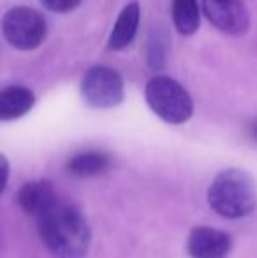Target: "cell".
I'll use <instances>...</instances> for the list:
<instances>
[{"instance_id":"6da1fadb","label":"cell","mask_w":257,"mask_h":258,"mask_svg":"<svg viewBox=\"0 0 257 258\" xmlns=\"http://www.w3.org/2000/svg\"><path fill=\"white\" fill-rule=\"evenodd\" d=\"M42 244L57 258H83L90 248L92 232L76 206L57 199L37 218Z\"/></svg>"},{"instance_id":"7a4b0ae2","label":"cell","mask_w":257,"mask_h":258,"mask_svg":"<svg viewBox=\"0 0 257 258\" xmlns=\"http://www.w3.org/2000/svg\"><path fill=\"white\" fill-rule=\"evenodd\" d=\"M208 202L217 214L227 220H240L257 207L255 181L243 169H226L217 174L208 188Z\"/></svg>"},{"instance_id":"3957f363","label":"cell","mask_w":257,"mask_h":258,"mask_svg":"<svg viewBox=\"0 0 257 258\" xmlns=\"http://www.w3.org/2000/svg\"><path fill=\"white\" fill-rule=\"evenodd\" d=\"M144 97L150 109L164 121L182 125L194 112L192 97L176 79L169 76H155L148 81Z\"/></svg>"},{"instance_id":"277c9868","label":"cell","mask_w":257,"mask_h":258,"mask_svg":"<svg viewBox=\"0 0 257 258\" xmlns=\"http://www.w3.org/2000/svg\"><path fill=\"white\" fill-rule=\"evenodd\" d=\"M2 34L13 48L30 51L46 39V20L32 7H13L2 20Z\"/></svg>"},{"instance_id":"5b68a950","label":"cell","mask_w":257,"mask_h":258,"mask_svg":"<svg viewBox=\"0 0 257 258\" xmlns=\"http://www.w3.org/2000/svg\"><path fill=\"white\" fill-rule=\"evenodd\" d=\"M81 95L92 107H115L124 100V81L117 71L104 65H97L88 69L83 78Z\"/></svg>"},{"instance_id":"8992f818","label":"cell","mask_w":257,"mask_h":258,"mask_svg":"<svg viewBox=\"0 0 257 258\" xmlns=\"http://www.w3.org/2000/svg\"><path fill=\"white\" fill-rule=\"evenodd\" d=\"M204 16L226 34H243L248 28V11L241 0H202Z\"/></svg>"},{"instance_id":"52a82bcc","label":"cell","mask_w":257,"mask_h":258,"mask_svg":"<svg viewBox=\"0 0 257 258\" xmlns=\"http://www.w3.org/2000/svg\"><path fill=\"white\" fill-rule=\"evenodd\" d=\"M231 249V235L213 227H195L187 239V253L190 258H227Z\"/></svg>"},{"instance_id":"ba28073f","label":"cell","mask_w":257,"mask_h":258,"mask_svg":"<svg viewBox=\"0 0 257 258\" xmlns=\"http://www.w3.org/2000/svg\"><path fill=\"white\" fill-rule=\"evenodd\" d=\"M59 199L55 186L49 181H30L25 183L18 191V204L30 216L37 218Z\"/></svg>"},{"instance_id":"9c48e42d","label":"cell","mask_w":257,"mask_h":258,"mask_svg":"<svg viewBox=\"0 0 257 258\" xmlns=\"http://www.w3.org/2000/svg\"><path fill=\"white\" fill-rule=\"evenodd\" d=\"M35 104V95L25 86H9L0 92V119L13 121L25 116Z\"/></svg>"},{"instance_id":"30bf717a","label":"cell","mask_w":257,"mask_h":258,"mask_svg":"<svg viewBox=\"0 0 257 258\" xmlns=\"http://www.w3.org/2000/svg\"><path fill=\"white\" fill-rule=\"evenodd\" d=\"M139 16H141V11L137 2H132L124 7L117 23H115L113 32H111L110 49H124L134 41L137 27H139Z\"/></svg>"},{"instance_id":"8fae6325","label":"cell","mask_w":257,"mask_h":258,"mask_svg":"<svg viewBox=\"0 0 257 258\" xmlns=\"http://www.w3.org/2000/svg\"><path fill=\"white\" fill-rule=\"evenodd\" d=\"M111 165V158L102 151H81L67 162V169L78 177H93L106 172Z\"/></svg>"},{"instance_id":"7c38bea8","label":"cell","mask_w":257,"mask_h":258,"mask_svg":"<svg viewBox=\"0 0 257 258\" xmlns=\"http://www.w3.org/2000/svg\"><path fill=\"white\" fill-rule=\"evenodd\" d=\"M173 21L180 34H195L201 25L197 0H173Z\"/></svg>"},{"instance_id":"4fadbf2b","label":"cell","mask_w":257,"mask_h":258,"mask_svg":"<svg viewBox=\"0 0 257 258\" xmlns=\"http://www.w3.org/2000/svg\"><path fill=\"white\" fill-rule=\"evenodd\" d=\"M41 2L46 9L53 11V13H69V11L76 9L81 0H41Z\"/></svg>"},{"instance_id":"5bb4252c","label":"cell","mask_w":257,"mask_h":258,"mask_svg":"<svg viewBox=\"0 0 257 258\" xmlns=\"http://www.w3.org/2000/svg\"><path fill=\"white\" fill-rule=\"evenodd\" d=\"M7 181H9V162H7L6 156L0 153V195L6 190Z\"/></svg>"},{"instance_id":"9a60e30c","label":"cell","mask_w":257,"mask_h":258,"mask_svg":"<svg viewBox=\"0 0 257 258\" xmlns=\"http://www.w3.org/2000/svg\"><path fill=\"white\" fill-rule=\"evenodd\" d=\"M254 137L257 139V125H255V128H254Z\"/></svg>"}]
</instances>
